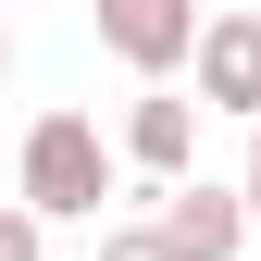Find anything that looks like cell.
<instances>
[{"label": "cell", "mask_w": 261, "mask_h": 261, "mask_svg": "<svg viewBox=\"0 0 261 261\" xmlns=\"http://www.w3.org/2000/svg\"><path fill=\"white\" fill-rule=\"evenodd\" d=\"M0 261H38V212H0Z\"/></svg>", "instance_id": "52a82bcc"}, {"label": "cell", "mask_w": 261, "mask_h": 261, "mask_svg": "<svg viewBox=\"0 0 261 261\" xmlns=\"http://www.w3.org/2000/svg\"><path fill=\"white\" fill-rule=\"evenodd\" d=\"M0 75H13V38H0Z\"/></svg>", "instance_id": "9c48e42d"}, {"label": "cell", "mask_w": 261, "mask_h": 261, "mask_svg": "<svg viewBox=\"0 0 261 261\" xmlns=\"http://www.w3.org/2000/svg\"><path fill=\"white\" fill-rule=\"evenodd\" d=\"M199 112H249L261 124V13H212L199 25Z\"/></svg>", "instance_id": "277c9868"}, {"label": "cell", "mask_w": 261, "mask_h": 261, "mask_svg": "<svg viewBox=\"0 0 261 261\" xmlns=\"http://www.w3.org/2000/svg\"><path fill=\"white\" fill-rule=\"evenodd\" d=\"M249 224H261V124H249Z\"/></svg>", "instance_id": "ba28073f"}, {"label": "cell", "mask_w": 261, "mask_h": 261, "mask_svg": "<svg viewBox=\"0 0 261 261\" xmlns=\"http://www.w3.org/2000/svg\"><path fill=\"white\" fill-rule=\"evenodd\" d=\"M100 261H174V249H162V224H112V237H100Z\"/></svg>", "instance_id": "8992f818"}, {"label": "cell", "mask_w": 261, "mask_h": 261, "mask_svg": "<svg viewBox=\"0 0 261 261\" xmlns=\"http://www.w3.org/2000/svg\"><path fill=\"white\" fill-rule=\"evenodd\" d=\"M112 199V149H100V124L87 112H38L25 124V212H100Z\"/></svg>", "instance_id": "6da1fadb"}, {"label": "cell", "mask_w": 261, "mask_h": 261, "mask_svg": "<svg viewBox=\"0 0 261 261\" xmlns=\"http://www.w3.org/2000/svg\"><path fill=\"white\" fill-rule=\"evenodd\" d=\"M124 162H137L149 187H187V162H199V100H137L124 112Z\"/></svg>", "instance_id": "5b68a950"}, {"label": "cell", "mask_w": 261, "mask_h": 261, "mask_svg": "<svg viewBox=\"0 0 261 261\" xmlns=\"http://www.w3.org/2000/svg\"><path fill=\"white\" fill-rule=\"evenodd\" d=\"M162 249L174 261H237L249 249V187H162Z\"/></svg>", "instance_id": "3957f363"}, {"label": "cell", "mask_w": 261, "mask_h": 261, "mask_svg": "<svg viewBox=\"0 0 261 261\" xmlns=\"http://www.w3.org/2000/svg\"><path fill=\"white\" fill-rule=\"evenodd\" d=\"M100 50L124 75H174L199 62V0H100Z\"/></svg>", "instance_id": "7a4b0ae2"}]
</instances>
